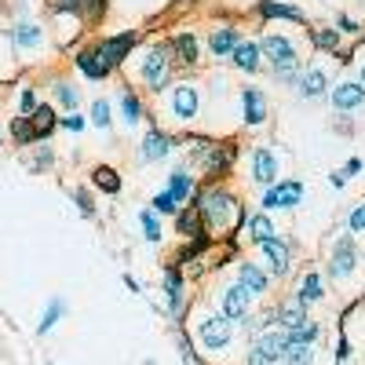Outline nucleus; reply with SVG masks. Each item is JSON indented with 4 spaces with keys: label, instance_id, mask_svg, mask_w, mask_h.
Here are the masks:
<instances>
[{
    "label": "nucleus",
    "instance_id": "nucleus-33",
    "mask_svg": "<svg viewBox=\"0 0 365 365\" xmlns=\"http://www.w3.org/2000/svg\"><path fill=\"white\" fill-rule=\"evenodd\" d=\"M245 230H249V241L252 245H263V241H270L274 234V220L267 216V212H249V220H245Z\"/></svg>",
    "mask_w": 365,
    "mask_h": 365
},
{
    "label": "nucleus",
    "instance_id": "nucleus-12",
    "mask_svg": "<svg viewBox=\"0 0 365 365\" xmlns=\"http://www.w3.org/2000/svg\"><path fill=\"white\" fill-rule=\"evenodd\" d=\"M289 347V336L282 329H267L256 332L249 344V365H282V354Z\"/></svg>",
    "mask_w": 365,
    "mask_h": 365
},
{
    "label": "nucleus",
    "instance_id": "nucleus-3",
    "mask_svg": "<svg viewBox=\"0 0 365 365\" xmlns=\"http://www.w3.org/2000/svg\"><path fill=\"white\" fill-rule=\"evenodd\" d=\"M120 70H128L132 73V84L143 88V91H150V96H161V91L175 81V66H172V55H168L165 41L139 44Z\"/></svg>",
    "mask_w": 365,
    "mask_h": 365
},
{
    "label": "nucleus",
    "instance_id": "nucleus-7",
    "mask_svg": "<svg viewBox=\"0 0 365 365\" xmlns=\"http://www.w3.org/2000/svg\"><path fill=\"white\" fill-rule=\"evenodd\" d=\"M234 332H237V322L223 318L220 311H205V314H197V322H194V340H197L208 354H223V351L234 344Z\"/></svg>",
    "mask_w": 365,
    "mask_h": 365
},
{
    "label": "nucleus",
    "instance_id": "nucleus-45",
    "mask_svg": "<svg viewBox=\"0 0 365 365\" xmlns=\"http://www.w3.org/2000/svg\"><path fill=\"white\" fill-rule=\"evenodd\" d=\"M146 208H154L158 216H175V212H179L175 197H172V194H165V190H158L154 197H150V205H146Z\"/></svg>",
    "mask_w": 365,
    "mask_h": 365
},
{
    "label": "nucleus",
    "instance_id": "nucleus-50",
    "mask_svg": "<svg viewBox=\"0 0 365 365\" xmlns=\"http://www.w3.org/2000/svg\"><path fill=\"white\" fill-rule=\"evenodd\" d=\"M351 361V344H347V336H340V344H336V365H347Z\"/></svg>",
    "mask_w": 365,
    "mask_h": 365
},
{
    "label": "nucleus",
    "instance_id": "nucleus-9",
    "mask_svg": "<svg viewBox=\"0 0 365 365\" xmlns=\"http://www.w3.org/2000/svg\"><path fill=\"white\" fill-rule=\"evenodd\" d=\"M259 44V58L270 66V70H282V66H303V51L292 37H282V34H267Z\"/></svg>",
    "mask_w": 365,
    "mask_h": 365
},
{
    "label": "nucleus",
    "instance_id": "nucleus-55",
    "mask_svg": "<svg viewBox=\"0 0 365 365\" xmlns=\"http://www.w3.org/2000/svg\"><path fill=\"white\" fill-rule=\"evenodd\" d=\"M48 365H55V361H48Z\"/></svg>",
    "mask_w": 365,
    "mask_h": 365
},
{
    "label": "nucleus",
    "instance_id": "nucleus-22",
    "mask_svg": "<svg viewBox=\"0 0 365 365\" xmlns=\"http://www.w3.org/2000/svg\"><path fill=\"white\" fill-rule=\"evenodd\" d=\"M241 41H245V37H241V26L237 22H220V26L208 29V51L216 55V58H230V51Z\"/></svg>",
    "mask_w": 365,
    "mask_h": 365
},
{
    "label": "nucleus",
    "instance_id": "nucleus-46",
    "mask_svg": "<svg viewBox=\"0 0 365 365\" xmlns=\"http://www.w3.org/2000/svg\"><path fill=\"white\" fill-rule=\"evenodd\" d=\"M344 223H347V234H354V237L365 234V201H358V205L347 212V220H344Z\"/></svg>",
    "mask_w": 365,
    "mask_h": 365
},
{
    "label": "nucleus",
    "instance_id": "nucleus-40",
    "mask_svg": "<svg viewBox=\"0 0 365 365\" xmlns=\"http://www.w3.org/2000/svg\"><path fill=\"white\" fill-rule=\"evenodd\" d=\"M88 120L99 132H110V125H113V103L110 99H96V103H91V110H88Z\"/></svg>",
    "mask_w": 365,
    "mask_h": 365
},
{
    "label": "nucleus",
    "instance_id": "nucleus-41",
    "mask_svg": "<svg viewBox=\"0 0 365 365\" xmlns=\"http://www.w3.org/2000/svg\"><path fill=\"white\" fill-rule=\"evenodd\" d=\"M29 150H34V158H26V168L34 172V175H41V172H48V168L55 165V150H51V146L37 143V146H29Z\"/></svg>",
    "mask_w": 365,
    "mask_h": 365
},
{
    "label": "nucleus",
    "instance_id": "nucleus-6",
    "mask_svg": "<svg viewBox=\"0 0 365 365\" xmlns=\"http://www.w3.org/2000/svg\"><path fill=\"white\" fill-rule=\"evenodd\" d=\"M361 263H365V256H361V249H358V237H354V234H340L336 241H332V249H329V259H325V278L347 285V282H354V278H358Z\"/></svg>",
    "mask_w": 365,
    "mask_h": 365
},
{
    "label": "nucleus",
    "instance_id": "nucleus-2",
    "mask_svg": "<svg viewBox=\"0 0 365 365\" xmlns=\"http://www.w3.org/2000/svg\"><path fill=\"white\" fill-rule=\"evenodd\" d=\"M179 143H190L187 168L194 175H201L205 182H223L230 175V168L237 165V143L234 139H208V135L187 132V135H175V146Z\"/></svg>",
    "mask_w": 365,
    "mask_h": 365
},
{
    "label": "nucleus",
    "instance_id": "nucleus-51",
    "mask_svg": "<svg viewBox=\"0 0 365 365\" xmlns=\"http://www.w3.org/2000/svg\"><path fill=\"white\" fill-rule=\"evenodd\" d=\"M329 182H332V187H336V190H344V187H347V179H344L340 172H329Z\"/></svg>",
    "mask_w": 365,
    "mask_h": 365
},
{
    "label": "nucleus",
    "instance_id": "nucleus-13",
    "mask_svg": "<svg viewBox=\"0 0 365 365\" xmlns=\"http://www.w3.org/2000/svg\"><path fill=\"white\" fill-rule=\"evenodd\" d=\"M168 55H172V66L175 70H197L201 66V41L197 34H190V29H179V34H172L165 41Z\"/></svg>",
    "mask_w": 365,
    "mask_h": 365
},
{
    "label": "nucleus",
    "instance_id": "nucleus-32",
    "mask_svg": "<svg viewBox=\"0 0 365 365\" xmlns=\"http://www.w3.org/2000/svg\"><path fill=\"white\" fill-rule=\"evenodd\" d=\"M51 96H55V106H63L66 113H77V106H81V88H77L70 77H55V81H51Z\"/></svg>",
    "mask_w": 365,
    "mask_h": 365
},
{
    "label": "nucleus",
    "instance_id": "nucleus-54",
    "mask_svg": "<svg viewBox=\"0 0 365 365\" xmlns=\"http://www.w3.org/2000/svg\"><path fill=\"white\" fill-rule=\"evenodd\" d=\"M0 146H4V135H0Z\"/></svg>",
    "mask_w": 365,
    "mask_h": 365
},
{
    "label": "nucleus",
    "instance_id": "nucleus-5",
    "mask_svg": "<svg viewBox=\"0 0 365 365\" xmlns=\"http://www.w3.org/2000/svg\"><path fill=\"white\" fill-rule=\"evenodd\" d=\"M4 34L11 41V51L19 58V66L44 63V58L51 55V41H48V29H44L41 19H19L4 29Z\"/></svg>",
    "mask_w": 365,
    "mask_h": 365
},
{
    "label": "nucleus",
    "instance_id": "nucleus-1",
    "mask_svg": "<svg viewBox=\"0 0 365 365\" xmlns=\"http://www.w3.org/2000/svg\"><path fill=\"white\" fill-rule=\"evenodd\" d=\"M187 205L197 208V216H201V223L212 237H234L249 220L245 205H241V197L227 187V182H197V190Z\"/></svg>",
    "mask_w": 365,
    "mask_h": 365
},
{
    "label": "nucleus",
    "instance_id": "nucleus-36",
    "mask_svg": "<svg viewBox=\"0 0 365 365\" xmlns=\"http://www.w3.org/2000/svg\"><path fill=\"white\" fill-rule=\"evenodd\" d=\"M19 70H22V66H19V58H15V51H11V41H8L4 29H0V84L11 81Z\"/></svg>",
    "mask_w": 365,
    "mask_h": 365
},
{
    "label": "nucleus",
    "instance_id": "nucleus-38",
    "mask_svg": "<svg viewBox=\"0 0 365 365\" xmlns=\"http://www.w3.org/2000/svg\"><path fill=\"white\" fill-rule=\"evenodd\" d=\"M139 230H143V237L150 241V245H161L165 230H161V216H158L154 208H143L139 212Z\"/></svg>",
    "mask_w": 365,
    "mask_h": 365
},
{
    "label": "nucleus",
    "instance_id": "nucleus-11",
    "mask_svg": "<svg viewBox=\"0 0 365 365\" xmlns=\"http://www.w3.org/2000/svg\"><path fill=\"white\" fill-rule=\"evenodd\" d=\"M73 70H77L81 77H88V81H106V77H113V66L106 63V55H103V48H99V37H96V41H81V44L73 48Z\"/></svg>",
    "mask_w": 365,
    "mask_h": 365
},
{
    "label": "nucleus",
    "instance_id": "nucleus-26",
    "mask_svg": "<svg viewBox=\"0 0 365 365\" xmlns=\"http://www.w3.org/2000/svg\"><path fill=\"white\" fill-rule=\"evenodd\" d=\"M296 303H299V307L303 311H307V307H314V303H322L325 299V278H322V270H307V274H303V278H299V285H296V296H292Z\"/></svg>",
    "mask_w": 365,
    "mask_h": 365
},
{
    "label": "nucleus",
    "instance_id": "nucleus-53",
    "mask_svg": "<svg viewBox=\"0 0 365 365\" xmlns=\"http://www.w3.org/2000/svg\"><path fill=\"white\" fill-rule=\"evenodd\" d=\"M143 365H158V361H143Z\"/></svg>",
    "mask_w": 365,
    "mask_h": 365
},
{
    "label": "nucleus",
    "instance_id": "nucleus-39",
    "mask_svg": "<svg viewBox=\"0 0 365 365\" xmlns=\"http://www.w3.org/2000/svg\"><path fill=\"white\" fill-rule=\"evenodd\" d=\"M282 361L285 365H314L318 361V351H314V344H289L285 354H282Z\"/></svg>",
    "mask_w": 365,
    "mask_h": 365
},
{
    "label": "nucleus",
    "instance_id": "nucleus-10",
    "mask_svg": "<svg viewBox=\"0 0 365 365\" xmlns=\"http://www.w3.org/2000/svg\"><path fill=\"white\" fill-rule=\"evenodd\" d=\"M303 197H307V187H303L299 179H278L274 187H267L263 194H259V212H289V208H296V205H303Z\"/></svg>",
    "mask_w": 365,
    "mask_h": 365
},
{
    "label": "nucleus",
    "instance_id": "nucleus-21",
    "mask_svg": "<svg viewBox=\"0 0 365 365\" xmlns=\"http://www.w3.org/2000/svg\"><path fill=\"white\" fill-rule=\"evenodd\" d=\"M99 48L106 55V63L113 70H120L132 58V51L139 48V34H135V29H120V34H113V37H99Z\"/></svg>",
    "mask_w": 365,
    "mask_h": 365
},
{
    "label": "nucleus",
    "instance_id": "nucleus-20",
    "mask_svg": "<svg viewBox=\"0 0 365 365\" xmlns=\"http://www.w3.org/2000/svg\"><path fill=\"white\" fill-rule=\"evenodd\" d=\"M329 103L336 113H354L365 106V88L354 81V77H340V81H332L329 88Z\"/></svg>",
    "mask_w": 365,
    "mask_h": 365
},
{
    "label": "nucleus",
    "instance_id": "nucleus-47",
    "mask_svg": "<svg viewBox=\"0 0 365 365\" xmlns=\"http://www.w3.org/2000/svg\"><path fill=\"white\" fill-rule=\"evenodd\" d=\"M336 34L340 37H358L361 34V22L351 19V15H336Z\"/></svg>",
    "mask_w": 365,
    "mask_h": 365
},
{
    "label": "nucleus",
    "instance_id": "nucleus-44",
    "mask_svg": "<svg viewBox=\"0 0 365 365\" xmlns=\"http://www.w3.org/2000/svg\"><path fill=\"white\" fill-rule=\"evenodd\" d=\"M73 205H77V212H81L84 220H96L99 216V205H96V197L88 194V187H77L73 190Z\"/></svg>",
    "mask_w": 365,
    "mask_h": 365
},
{
    "label": "nucleus",
    "instance_id": "nucleus-30",
    "mask_svg": "<svg viewBox=\"0 0 365 365\" xmlns=\"http://www.w3.org/2000/svg\"><path fill=\"white\" fill-rule=\"evenodd\" d=\"M88 179H91V187L110 194V197H117L120 190H125V179H120V172L113 165H96V168L88 172Z\"/></svg>",
    "mask_w": 365,
    "mask_h": 365
},
{
    "label": "nucleus",
    "instance_id": "nucleus-42",
    "mask_svg": "<svg viewBox=\"0 0 365 365\" xmlns=\"http://www.w3.org/2000/svg\"><path fill=\"white\" fill-rule=\"evenodd\" d=\"M37 106H41V96H37V84L29 81V84L19 88V117H29Z\"/></svg>",
    "mask_w": 365,
    "mask_h": 365
},
{
    "label": "nucleus",
    "instance_id": "nucleus-15",
    "mask_svg": "<svg viewBox=\"0 0 365 365\" xmlns=\"http://www.w3.org/2000/svg\"><path fill=\"white\" fill-rule=\"evenodd\" d=\"M175 150V135L161 125H146L143 139H139V161L143 165H154V161H165Z\"/></svg>",
    "mask_w": 365,
    "mask_h": 365
},
{
    "label": "nucleus",
    "instance_id": "nucleus-43",
    "mask_svg": "<svg viewBox=\"0 0 365 365\" xmlns=\"http://www.w3.org/2000/svg\"><path fill=\"white\" fill-rule=\"evenodd\" d=\"M8 132H11V139H15V146H34V132H29V117H11V125H8Z\"/></svg>",
    "mask_w": 365,
    "mask_h": 365
},
{
    "label": "nucleus",
    "instance_id": "nucleus-18",
    "mask_svg": "<svg viewBox=\"0 0 365 365\" xmlns=\"http://www.w3.org/2000/svg\"><path fill=\"white\" fill-rule=\"evenodd\" d=\"M161 285H165V303H168L172 322H182V314H187V278H182V270L175 263L165 267Z\"/></svg>",
    "mask_w": 365,
    "mask_h": 365
},
{
    "label": "nucleus",
    "instance_id": "nucleus-34",
    "mask_svg": "<svg viewBox=\"0 0 365 365\" xmlns=\"http://www.w3.org/2000/svg\"><path fill=\"white\" fill-rule=\"evenodd\" d=\"M66 318V299H58V296H51L48 299V307H44V314H41V322H37V336H48V332Z\"/></svg>",
    "mask_w": 365,
    "mask_h": 365
},
{
    "label": "nucleus",
    "instance_id": "nucleus-49",
    "mask_svg": "<svg viewBox=\"0 0 365 365\" xmlns=\"http://www.w3.org/2000/svg\"><path fill=\"white\" fill-rule=\"evenodd\" d=\"M361 168H365V165H361V158H351V161H347L344 168H336V172H340V175H344V179L351 182V179H354V175H358Z\"/></svg>",
    "mask_w": 365,
    "mask_h": 365
},
{
    "label": "nucleus",
    "instance_id": "nucleus-4",
    "mask_svg": "<svg viewBox=\"0 0 365 365\" xmlns=\"http://www.w3.org/2000/svg\"><path fill=\"white\" fill-rule=\"evenodd\" d=\"M158 110L168 128H190L201 113V88L187 77H175L158 96Z\"/></svg>",
    "mask_w": 365,
    "mask_h": 365
},
{
    "label": "nucleus",
    "instance_id": "nucleus-35",
    "mask_svg": "<svg viewBox=\"0 0 365 365\" xmlns=\"http://www.w3.org/2000/svg\"><path fill=\"white\" fill-rule=\"evenodd\" d=\"M340 34H336V26H318V29H311V44H314V51H325V55H336L340 51Z\"/></svg>",
    "mask_w": 365,
    "mask_h": 365
},
{
    "label": "nucleus",
    "instance_id": "nucleus-14",
    "mask_svg": "<svg viewBox=\"0 0 365 365\" xmlns=\"http://www.w3.org/2000/svg\"><path fill=\"white\" fill-rule=\"evenodd\" d=\"M237 103H241V120H245V128H263L267 125L270 103H267V91L259 84H241Z\"/></svg>",
    "mask_w": 365,
    "mask_h": 365
},
{
    "label": "nucleus",
    "instance_id": "nucleus-48",
    "mask_svg": "<svg viewBox=\"0 0 365 365\" xmlns=\"http://www.w3.org/2000/svg\"><path fill=\"white\" fill-rule=\"evenodd\" d=\"M58 128H66V132H73V135H81V132L88 128V120H84L81 113H66V117H58Z\"/></svg>",
    "mask_w": 365,
    "mask_h": 365
},
{
    "label": "nucleus",
    "instance_id": "nucleus-52",
    "mask_svg": "<svg viewBox=\"0 0 365 365\" xmlns=\"http://www.w3.org/2000/svg\"><path fill=\"white\" fill-rule=\"evenodd\" d=\"M125 285H128V289H132V292H143V285H139V282H135V278H132V274H125Z\"/></svg>",
    "mask_w": 365,
    "mask_h": 365
},
{
    "label": "nucleus",
    "instance_id": "nucleus-28",
    "mask_svg": "<svg viewBox=\"0 0 365 365\" xmlns=\"http://www.w3.org/2000/svg\"><path fill=\"white\" fill-rule=\"evenodd\" d=\"M227 63L234 66V70H241V73H259L263 70V58H259V44L256 41H241L234 51H230V58H227Z\"/></svg>",
    "mask_w": 365,
    "mask_h": 365
},
{
    "label": "nucleus",
    "instance_id": "nucleus-23",
    "mask_svg": "<svg viewBox=\"0 0 365 365\" xmlns=\"http://www.w3.org/2000/svg\"><path fill=\"white\" fill-rule=\"evenodd\" d=\"M249 307H252V296L241 289L237 282H227L223 292H220V314L230 318V322H241V318L249 314Z\"/></svg>",
    "mask_w": 365,
    "mask_h": 365
},
{
    "label": "nucleus",
    "instance_id": "nucleus-19",
    "mask_svg": "<svg viewBox=\"0 0 365 365\" xmlns=\"http://www.w3.org/2000/svg\"><path fill=\"white\" fill-rule=\"evenodd\" d=\"M234 282L245 289L252 299H263L267 292H270V274L256 263V259H249V256H241L237 259V270H234Z\"/></svg>",
    "mask_w": 365,
    "mask_h": 365
},
{
    "label": "nucleus",
    "instance_id": "nucleus-29",
    "mask_svg": "<svg viewBox=\"0 0 365 365\" xmlns=\"http://www.w3.org/2000/svg\"><path fill=\"white\" fill-rule=\"evenodd\" d=\"M117 110H120V120H125L128 128H135L139 120L146 117V103L135 88H120L117 91Z\"/></svg>",
    "mask_w": 365,
    "mask_h": 365
},
{
    "label": "nucleus",
    "instance_id": "nucleus-31",
    "mask_svg": "<svg viewBox=\"0 0 365 365\" xmlns=\"http://www.w3.org/2000/svg\"><path fill=\"white\" fill-rule=\"evenodd\" d=\"M175 234L179 237H187V241H194V237H201V234H208L205 230V223H201V216H197V208L194 205H182L179 212H175Z\"/></svg>",
    "mask_w": 365,
    "mask_h": 365
},
{
    "label": "nucleus",
    "instance_id": "nucleus-8",
    "mask_svg": "<svg viewBox=\"0 0 365 365\" xmlns=\"http://www.w3.org/2000/svg\"><path fill=\"white\" fill-rule=\"evenodd\" d=\"M259 252V267L270 274V282L274 278H289L292 267H296V245H292V237H282V234H274L270 241H263V245H256Z\"/></svg>",
    "mask_w": 365,
    "mask_h": 365
},
{
    "label": "nucleus",
    "instance_id": "nucleus-17",
    "mask_svg": "<svg viewBox=\"0 0 365 365\" xmlns=\"http://www.w3.org/2000/svg\"><path fill=\"white\" fill-rule=\"evenodd\" d=\"M249 165H252V182L259 190H267V187H274V182L282 179V165H278V154H274L270 146H252V158H249Z\"/></svg>",
    "mask_w": 365,
    "mask_h": 365
},
{
    "label": "nucleus",
    "instance_id": "nucleus-37",
    "mask_svg": "<svg viewBox=\"0 0 365 365\" xmlns=\"http://www.w3.org/2000/svg\"><path fill=\"white\" fill-rule=\"evenodd\" d=\"M106 8H110V0H77V19L84 22V26H99L103 22V15H106Z\"/></svg>",
    "mask_w": 365,
    "mask_h": 365
},
{
    "label": "nucleus",
    "instance_id": "nucleus-25",
    "mask_svg": "<svg viewBox=\"0 0 365 365\" xmlns=\"http://www.w3.org/2000/svg\"><path fill=\"white\" fill-rule=\"evenodd\" d=\"M252 15L263 19V22L285 19V22H296V26H307V15H303V8L289 4V0H259V4L252 8Z\"/></svg>",
    "mask_w": 365,
    "mask_h": 365
},
{
    "label": "nucleus",
    "instance_id": "nucleus-16",
    "mask_svg": "<svg viewBox=\"0 0 365 365\" xmlns=\"http://www.w3.org/2000/svg\"><path fill=\"white\" fill-rule=\"evenodd\" d=\"M292 88H296L299 99H322V96H329V88H332V70L325 63H307Z\"/></svg>",
    "mask_w": 365,
    "mask_h": 365
},
{
    "label": "nucleus",
    "instance_id": "nucleus-27",
    "mask_svg": "<svg viewBox=\"0 0 365 365\" xmlns=\"http://www.w3.org/2000/svg\"><path fill=\"white\" fill-rule=\"evenodd\" d=\"M58 128V110L51 103H41L34 113H29V132H34V146L37 143H48Z\"/></svg>",
    "mask_w": 365,
    "mask_h": 365
},
{
    "label": "nucleus",
    "instance_id": "nucleus-24",
    "mask_svg": "<svg viewBox=\"0 0 365 365\" xmlns=\"http://www.w3.org/2000/svg\"><path fill=\"white\" fill-rule=\"evenodd\" d=\"M194 190H197V175L187 168V161L182 165H175L172 172H168V179H165V194H172L175 197V205L182 208L190 197H194Z\"/></svg>",
    "mask_w": 365,
    "mask_h": 365
}]
</instances>
